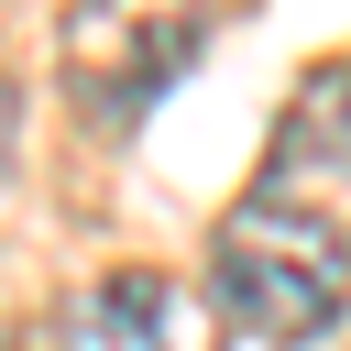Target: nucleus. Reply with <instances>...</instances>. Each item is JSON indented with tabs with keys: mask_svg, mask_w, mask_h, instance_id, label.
Listing matches in <instances>:
<instances>
[{
	"mask_svg": "<svg viewBox=\"0 0 351 351\" xmlns=\"http://www.w3.org/2000/svg\"><path fill=\"white\" fill-rule=\"evenodd\" d=\"M219 318L186 274H154V263H121L99 285H77L44 329V351H208Z\"/></svg>",
	"mask_w": 351,
	"mask_h": 351,
	"instance_id": "3",
	"label": "nucleus"
},
{
	"mask_svg": "<svg viewBox=\"0 0 351 351\" xmlns=\"http://www.w3.org/2000/svg\"><path fill=\"white\" fill-rule=\"evenodd\" d=\"M274 186L263 197H307V186H351V66H318L274 132Z\"/></svg>",
	"mask_w": 351,
	"mask_h": 351,
	"instance_id": "4",
	"label": "nucleus"
},
{
	"mask_svg": "<svg viewBox=\"0 0 351 351\" xmlns=\"http://www.w3.org/2000/svg\"><path fill=\"white\" fill-rule=\"evenodd\" d=\"M351 307V230L318 197H241L208 230V318L241 340H318Z\"/></svg>",
	"mask_w": 351,
	"mask_h": 351,
	"instance_id": "1",
	"label": "nucleus"
},
{
	"mask_svg": "<svg viewBox=\"0 0 351 351\" xmlns=\"http://www.w3.org/2000/svg\"><path fill=\"white\" fill-rule=\"evenodd\" d=\"M55 55H66V99H77V121H88V132H132V121L176 88V66L197 55V22H186V11L99 0V11H66Z\"/></svg>",
	"mask_w": 351,
	"mask_h": 351,
	"instance_id": "2",
	"label": "nucleus"
},
{
	"mask_svg": "<svg viewBox=\"0 0 351 351\" xmlns=\"http://www.w3.org/2000/svg\"><path fill=\"white\" fill-rule=\"evenodd\" d=\"M340 351H351V340H340Z\"/></svg>",
	"mask_w": 351,
	"mask_h": 351,
	"instance_id": "5",
	"label": "nucleus"
}]
</instances>
